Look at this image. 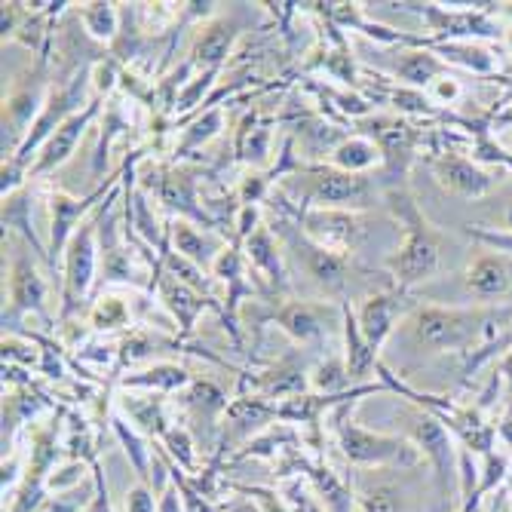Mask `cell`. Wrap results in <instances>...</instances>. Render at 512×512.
<instances>
[{
  "instance_id": "1",
  "label": "cell",
  "mask_w": 512,
  "mask_h": 512,
  "mask_svg": "<svg viewBox=\"0 0 512 512\" xmlns=\"http://www.w3.org/2000/svg\"><path fill=\"white\" fill-rule=\"evenodd\" d=\"M390 200H393L396 218L405 224V243L387 261V270L393 276L396 289L399 292H408V289L421 286V283H427V279L436 276L442 252H439V243L433 237V230L427 227V221L421 218V212H417L414 200L405 191H393Z\"/></svg>"
},
{
  "instance_id": "2",
  "label": "cell",
  "mask_w": 512,
  "mask_h": 512,
  "mask_svg": "<svg viewBox=\"0 0 512 512\" xmlns=\"http://www.w3.org/2000/svg\"><path fill=\"white\" fill-rule=\"evenodd\" d=\"M332 414L335 421V436H338V448L341 454L356 463V467H414L417 463V448L402 439V436H384V433H371L365 427H359L350 417V402L338 405Z\"/></svg>"
},
{
  "instance_id": "3",
  "label": "cell",
  "mask_w": 512,
  "mask_h": 512,
  "mask_svg": "<svg viewBox=\"0 0 512 512\" xmlns=\"http://www.w3.org/2000/svg\"><path fill=\"white\" fill-rule=\"evenodd\" d=\"M512 319V307L506 310H460V307H417L414 310V335L433 350H460L467 347L485 325Z\"/></svg>"
},
{
  "instance_id": "4",
  "label": "cell",
  "mask_w": 512,
  "mask_h": 512,
  "mask_svg": "<svg viewBox=\"0 0 512 512\" xmlns=\"http://www.w3.org/2000/svg\"><path fill=\"white\" fill-rule=\"evenodd\" d=\"M304 175V203L295 209H353L365 206L371 197L368 175H353L335 169L332 163H307L298 169Z\"/></svg>"
},
{
  "instance_id": "5",
  "label": "cell",
  "mask_w": 512,
  "mask_h": 512,
  "mask_svg": "<svg viewBox=\"0 0 512 512\" xmlns=\"http://www.w3.org/2000/svg\"><path fill=\"white\" fill-rule=\"evenodd\" d=\"M99 258H102V246H99V209L92 212L71 237L68 249H65V276H62V316H71L86 295L92 292V283H96L99 273Z\"/></svg>"
},
{
  "instance_id": "6",
  "label": "cell",
  "mask_w": 512,
  "mask_h": 512,
  "mask_svg": "<svg viewBox=\"0 0 512 512\" xmlns=\"http://www.w3.org/2000/svg\"><path fill=\"white\" fill-rule=\"evenodd\" d=\"M62 417H65V408H56L53 421L34 433L25 476H22L16 494L10 497L13 500L10 512H34L43 503L46 482H50V476L56 473L62 448H65V439H59V433H62Z\"/></svg>"
},
{
  "instance_id": "7",
  "label": "cell",
  "mask_w": 512,
  "mask_h": 512,
  "mask_svg": "<svg viewBox=\"0 0 512 512\" xmlns=\"http://www.w3.org/2000/svg\"><path fill=\"white\" fill-rule=\"evenodd\" d=\"M120 181H123V169L86 197H71L65 191H53L46 197V206H50V267H56L65 258V249H68L71 237L77 234V227L108 200V194Z\"/></svg>"
},
{
  "instance_id": "8",
  "label": "cell",
  "mask_w": 512,
  "mask_h": 512,
  "mask_svg": "<svg viewBox=\"0 0 512 512\" xmlns=\"http://www.w3.org/2000/svg\"><path fill=\"white\" fill-rule=\"evenodd\" d=\"M295 218H298V230L313 246L329 249L344 258L350 249H356L365 230L362 215L353 209H301L295 212Z\"/></svg>"
},
{
  "instance_id": "9",
  "label": "cell",
  "mask_w": 512,
  "mask_h": 512,
  "mask_svg": "<svg viewBox=\"0 0 512 512\" xmlns=\"http://www.w3.org/2000/svg\"><path fill=\"white\" fill-rule=\"evenodd\" d=\"M279 402L267 399V396H237L230 399L224 417H221V442H218V454L215 460H221L224 454H237V445H246L249 439H255L261 430H267L270 424L279 421Z\"/></svg>"
},
{
  "instance_id": "10",
  "label": "cell",
  "mask_w": 512,
  "mask_h": 512,
  "mask_svg": "<svg viewBox=\"0 0 512 512\" xmlns=\"http://www.w3.org/2000/svg\"><path fill=\"white\" fill-rule=\"evenodd\" d=\"M270 322H276V329L286 332L295 344L313 347L332 325H341V304L335 307L325 301H289L270 313Z\"/></svg>"
},
{
  "instance_id": "11",
  "label": "cell",
  "mask_w": 512,
  "mask_h": 512,
  "mask_svg": "<svg viewBox=\"0 0 512 512\" xmlns=\"http://www.w3.org/2000/svg\"><path fill=\"white\" fill-rule=\"evenodd\" d=\"M22 313L40 316L43 322H53L50 313V286H46V276L40 273L34 255L16 252L13 267H10V310H4V325Z\"/></svg>"
},
{
  "instance_id": "12",
  "label": "cell",
  "mask_w": 512,
  "mask_h": 512,
  "mask_svg": "<svg viewBox=\"0 0 512 512\" xmlns=\"http://www.w3.org/2000/svg\"><path fill=\"white\" fill-rule=\"evenodd\" d=\"M102 108H105V99L96 96L83 111H77L74 117H68V120L50 135V142H46V145L40 148V154H37V160H34L28 178H43V175H50L53 169L65 166V163L74 157V151H77V145H80V138L86 135V129L92 126V120H96V117L102 114Z\"/></svg>"
},
{
  "instance_id": "13",
  "label": "cell",
  "mask_w": 512,
  "mask_h": 512,
  "mask_svg": "<svg viewBox=\"0 0 512 512\" xmlns=\"http://www.w3.org/2000/svg\"><path fill=\"white\" fill-rule=\"evenodd\" d=\"M148 295H157V301L166 307V313L178 322V341H184V338H191V335H194L200 316H203L209 307L218 310L215 298L200 295L197 289L178 283L175 276H169V273H163V270L157 273V283H154V289H151Z\"/></svg>"
},
{
  "instance_id": "14",
  "label": "cell",
  "mask_w": 512,
  "mask_h": 512,
  "mask_svg": "<svg viewBox=\"0 0 512 512\" xmlns=\"http://www.w3.org/2000/svg\"><path fill=\"white\" fill-rule=\"evenodd\" d=\"M157 200L169 209L172 218H184L194 221L206 230H215V218L212 212L200 203L197 194V178L184 169H166L160 184H157Z\"/></svg>"
},
{
  "instance_id": "15",
  "label": "cell",
  "mask_w": 512,
  "mask_h": 512,
  "mask_svg": "<svg viewBox=\"0 0 512 512\" xmlns=\"http://www.w3.org/2000/svg\"><path fill=\"white\" fill-rule=\"evenodd\" d=\"M430 169L445 191H451L457 197H467V200H482L494 188V178L485 169H479L476 160L460 157L454 151H439L430 160Z\"/></svg>"
},
{
  "instance_id": "16",
  "label": "cell",
  "mask_w": 512,
  "mask_h": 512,
  "mask_svg": "<svg viewBox=\"0 0 512 512\" xmlns=\"http://www.w3.org/2000/svg\"><path fill=\"white\" fill-rule=\"evenodd\" d=\"M243 252H246L249 270L255 273V279H261V283L267 286V292L283 295L292 289V279H289V270L283 261V249H279L276 237L270 234V227L261 224L255 234L243 243Z\"/></svg>"
},
{
  "instance_id": "17",
  "label": "cell",
  "mask_w": 512,
  "mask_h": 512,
  "mask_svg": "<svg viewBox=\"0 0 512 512\" xmlns=\"http://www.w3.org/2000/svg\"><path fill=\"white\" fill-rule=\"evenodd\" d=\"M421 13L430 22V31H436V37H448V43L457 40H473V37H497L500 28L482 13V10H445L436 4H408Z\"/></svg>"
},
{
  "instance_id": "18",
  "label": "cell",
  "mask_w": 512,
  "mask_h": 512,
  "mask_svg": "<svg viewBox=\"0 0 512 512\" xmlns=\"http://www.w3.org/2000/svg\"><path fill=\"white\" fill-rule=\"evenodd\" d=\"M240 37V22L237 19H209L194 46H191V65L194 71H221L224 62L230 59V53H234V43Z\"/></svg>"
},
{
  "instance_id": "19",
  "label": "cell",
  "mask_w": 512,
  "mask_h": 512,
  "mask_svg": "<svg viewBox=\"0 0 512 512\" xmlns=\"http://www.w3.org/2000/svg\"><path fill=\"white\" fill-rule=\"evenodd\" d=\"M408 292H381V295H371L362 307H359V329L365 335V341L371 344V350L381 353V347L387 344V338L393 335L399 316L405 313L408 301H405Z\"/></svg>"
},
{
  "instance_id": "20",
  "label": "cell",
  "mask_w": 512,
  "mask_h": 512,
  "mask_svg": "<svg viewBox=\"0 0 512 512\" xmlns=\"http://www.w3.org/2000/svg\"><path fill=\"white\" fill-rule=\"evenodd\" d=\"M362 135L375 138L381 154H384V166L393 178L405 175V166L414 157V145H417V132L411 123L405 120H375L371 129H362Z\"/></svg>"
},
{
  "instance_id": "21",
  "label": "cell",
  "mask_w": 512,
  "mask_h": 512,
  "mask_svg": "<svg viewBox=\"0 0 512 512\" xmlns=\"http://www.w3.org/2000/svg\"><path fill=\"white\" fill-rule=\"evenodd\" d=\"M166 227H169V230H166V237H169L172 252H178L181 258H188V261H194V264L203 267L206 273H212V264L218 261V255L224 252L227 243L215 240L206 227L200 230V224L184 221V218H172Z\"/></svg>"
},
{
  "instance_id": "22",
  "label": "cell",
  "mask_w": 512,
  "mask_h": 512,
  "mask_svg": "<svg viewBox=\"0 0 512 512\" xmlns=\"http://www.w3.org/2000/svg\"><path fill=\"white\" fill-rule=\"evenodd\" d=\"M194 384L191 371L178 365V362H154L148 368H129L126 375L120 378V390L129 393H178V390H188Z\"/></svg>"
},
{
  "instance_id": "23",
  "label": "cell",
  "mask_w": 512,
  "mask_h": 512,
  "mask_svg": "<svg viewBox=\"0 0 512 512\" xmlns=\"http://www.w3.org/2000/svg\"><path fill=\"white\" fill-rule=\"evenodd\" d=\"M341 332H344V362H347V375L353 387H362V381L378 371L381 359L371 350V344L365 341L362 329H359V316L350 307V301H341Z\"/></svg>"
},
{
  "instance_id": "24",
  "label": "cell",
  "mask_w": 512,
  "mask_h": 512,
  "mask_svg": "<svg viewBox=\"0 0 512 512\" xmlns=\"http://www.w3.org/2000/svg\"><path fill=\"white\" fill-rule=\"evenodd\" d=\"M120 414L126 417V421L138 430V433H145L148 439H163L166 436V430L172 427V421H169V411H166V399L163 396H157V393H129V390H123V396H120Z\"/></svg>"
},
{
  "instance_id": "25",
  "label": "cell",
  "mask_w": 512,
  "mask_h": 512,
  "mask_svg": "<svg viewBox=\"0 0 512 512\" xmlns=\"http://www.w3.org/2000/svg\"><path fill=\"white\" fill-rule=\"evenodd\" d=\"M295 243H298V258L304 261V270L313 283H319L325 292H341L344 283H347V258L344 255H335L329 249H319L313 246L301 230L295 227Z\"/></svg>"
},
{
  "instance_id": "26",
  "label": "cell",
  "mask_w": 512,
  "mask_h": 512,
  "mask_svg": "<svg viewBox=\"0 0 512 512\" xmlns=\"http://www.w3.org/2000/svg\"><path fill=\"white\" fill-rule=\"evenodd\" d=\"M270 145H273V120H270V117L261 120L255 111L246 114L243 123H240V129H237V142H234L237 157H240L246 166L264 172V166L270 163V154H273Z\"/></svg>"
},
{
  "instance_id": "27",
  "label": "cell",
  "mask_w": 512,
  "mask_h": 512,
  "mask_svg": "<svg viewBox=\"0 0 512 512\" xmlns=\"http://www.w3.org/2000/svg\"><path fill=\"white\" fill-rule=\"evenodd\" d=\"M411 439L417 448H424L436 470H439V482L445 485V476H448V467H451V439H448V430L436 421L433 414H411Z\"/></svg>"
},
{
  "instance_id": "28",
  "label": "cell",
  "mask_w": 512,
  "mask_h": 512,
  "mask_svg": "<svg viewBox=\"0 0 512 512\" xmlns=\"http://www.w3.org/2000/svg\"><path fill=\"white\" fill-rule=\"evenodd\" d=\"M384 163V154L378 148L375 138H368L362 132L356 135H344V142L332 151V166L353 172V175H365L368 169H375Z\"/></svg>"
},
{
  "instance_id": "29",
  "label": "cell",
  "mask_w": 512,
  "mask_h": 512,
  "mask_svg": "<svg viewBox=\"0 0 512 512\" xmlns=\"http://www.w3.org/2000/svg\"><path fill=\"white\" fill-rule=\"evenodd\" d=\"M512 286V276H509V264L497 255H485L479 258L470 270H467V289L488 301V298H500L506 295Z\"/></svg>"
},
{
  "instance_id": "30",
  "label": "cell",
  "mask_w": 512,
  "mask_h": 512,
  "mask_svg": "<svg viewBox=\"0 0 512 512\" xmlns=\"http://www.w3.org/2000/svg\"><path fill=\"white\" fill-rule=\"evenodd\" d=\"M396 77L402 80V86L430 89L436 80L448 77V65L433 50H414V53H405L396 62Z\"/></svg>"
},
{
  "instance_id": "31",
  "label": "cell",
  "mask_w": 512,
  "mask_h": 512,
  "mask_svg": "<svg viewBox=\"0 0 512 512\" xmlns=\"http://www.w3.org/2000/svg\"><path fill=\"white\" fill-rule=\"evenodd\" d=\"M298 467L307 473L325 512H353V494L341 485V479L329 467H322V463H313V460H298Z\"/></svg>"
},
{
  "instance_id": "32",
  "label": "cell",
  "mask_w": 512,
  "mask_h": 512,
  "mask_svg": "<svg viewBox=\"0 0 512 512\" xmlns=\"http://www.w3.org/2000/svg\"><path fill=\"white\" fill-rule=\"evenodd\" d=\"M111 427H114V436H117V442L123 445L129 463H132V470H135L138 482H145V485H148V479H151V451H154V448H151V439H148L145 433H138L120 411H111Z\"/></svg>"
},
{
  "instance_id": "33",
  "label": "cell",
  "mask_w": 512,
  "mask_h": 512,
  "mask_svg": "<svg viewBox=\"0 0 512 512\" xmlns=\"http://www.w3.org/2000/svg\"><path fill=\"white\" fill-rule=\"evenodd\" d=\"M227 405L230 402H227L224 390L218 384H212V381H194L181 396V408L188 414H194L197 421H206L212 430H218L215 421H218V417H224Z\"/></svg>"
},
{
  "instance_id": "34",
  "label": "cell",
  "mask_w": 512,
  "mask_h": 512,
  "mask_svg": "<svg viewBox=\"0 0 512 512\" xmlns=\"http://www.w3.org/2000/svg\"><path fill=\"white\" fill-rule=\"evenodd\" d=\"M77 19L86 28V34L99 43H117L120 37V22H123V10L117 4H108V0H96V4H80L77 7Z\"/></svg>"
},
{
  "instance_id": "35",
  "label": "cell",
  "mask_w": 512,
  "mask_h": 512,
  "mask_svg": "<svg viewBox=\"0 0 512 512\" xmlns=\"http://www.w3.org/2000/svg\"><path fill=\"white\" fill-rule=\"evenodd\" d=\"M221 129H224V108L215 105V108L200 111V114L188 123V129H181V138L175 142V154H178V157H188V154L200 151L203 145L212 142V138L221 135Z\"/></svg>"
},
{
  "instance_id": "36",
  "label": "cell",
  "mask_w": 512,
  "mask_h": 512,
  "mask_svg": "<svg viewBox=\"0 0 512 512\" xmlns=\"http://www.w3.org/2000/svg\"><path fill=\"white\" fill-rule=\"evenodd\" d=\"M4 227L19 230V234L25 237V243H31L34 255H37V258H43L46 264H50V255H46V246H43V243H40V237L34 234V224H31V203H28L25 188H22V191H16V194H10V197L4 200Z\"/></svg>"
},
{
  "instance_id": "37",
  "label": "cell",
  "mask_w": 512,
  "mask_h": 512,
  "mask_svg": "<svg viewBox=\"0 0 512 512\" xmlns=\"http://www.w3.org/2000/svg\"><path fill=\"white\" fill-rule=\"evenodd\" d=\"M92 332H120L132 325V307L117 295H99L89 310Z\"/></svg>"
},
{
  "instance_id": "38",
  "label": "cell",
  "mask_w": 512,
  "mask_h": 512,
  "mask_svg": "<svg viewBox=\"0 0 512 512\" xmlns=\"http://www.w3.org/2000/svg\"><path fill=\"white\" fill-rule=\"evenodd\" d=\"M298 442V433L292 424H270L267 430H261L255 439H249L237 454L234 460H243V457H273L283 445H295Z\"/></svg>"
},
{
  "instance_id": "39",
  "label": "cell",
  "mask_w": 512,
  "mask_h": 512,
  "mask_svg": "<svg viewBox=\"0 0 512 512\" xmlns=\"http://www.w3.org/2000/svg\"><path fill=\"white\" fill-rule=\"evenodd\" d=\"M310 387L322 396H338V393H347L350 384V375H347V362L344 356H332L319 362L313 371H310Z\"/></svg>"
},
{
  "instance_id": "40",
  "label": "cell",
  "mask_w": 512,
  "mask_h": 512,
  "mask_svg": "<svg viewBox=\"0 0 512 512\" xmlns=\"http://www.w3.org/2000/svg\"><path fill=\"white\" fill-rule=\"evenodd\" d=\"M433 53L445 62H460L463 68L470 71H479V74H488L494 71V59L482 50V46H476L473 40H457V43H442V46H433Z\"/></svg>"
},
{
  "instance_id": "41",
  "label": "cell",
  "mask_w": 512,
  "mask_h": 512,
  "mask_svg": "<svg viewBox=\"0 0 512 512\" xmlns=\"http://www.w3.org/2000/svg\"><path fill=\"white\" fill-rule=\"evenodd\" d=\"M160 448L178 463L181 470H188L194 473L197 470V442H194V433L191 427H184V424H172L166 430V436L160 439Z\"/></svg>"
},
{
  "instance_id": "42",
  "label": "cell",
  "mask_w": 512,
  "mask_h": 512,
  "mask_svg": "<svg viewBox=\"0 0 512 512\" xmlns=\"http://www.w3.org/2000/svg\"><path fill=\"white\" fill-rule=\"evenodd\" d=\"M387 102L396 108V111H405V114H424V117H436L439 111L433 108V99L421 89H411V86H390L387 92Z\"/></svg>"
},
{
  "instance_id": "43",
  "label": "cell",
  "mask_w": 512,
  "mask_h": 512,
  "mask_svg": "<svg viewBox=\"0 0 512 512\" xmlns=\"http://www.w3.org/2000/svg\"><path fill=\"white\" fill-rule=\"evenodd\" d=\"M218 74H221V71H200V74H194V77L188 80V86H184V89L178 92V99H175V108H172V111H175V114H184V111H191V108L203 105V96L215 86Z\"/></svg>"
},
{
  "instance_id": "44",
  "label": "cell",
  "mask_w": 512,
  "mask_h": 512,
  "mask_svg": "<svg viewBox=\"0 0 512 512\" xmlns=\"http://www.w3.org/2000/svg\"><path fill=\"white\" fill-rule=\"evenodd\" d=\"M270 184H273V178H270L267 172L252 169L249 175H243L240 188H237V194H240V206H258V203L270 194Z\"/></svg>"
},
{
  "instance_id": "45",
  "label": "cell",
  "mask_w": 512,
  "mask_h": 512,
  "mask_svg": "<svg viewBox=\"0 0 512 512\" xmlns=\"http://www.w3.org/2000/svg\"><path fill=\"white\" fill-rule=\"evenodd\" d=\"M89 467H92V497L80 512H114L111 497H108V485H105V473H102V463L92 460Z\"/></svg>"
},
{
  "instance_id": "46",
  "label": "cell",
  "mask_w": 512,
  "mask_h": 512,
  "mask_svg": "<svg viewBox=\"0 0 512 512\" xmlns=\"http://www.w3.org/2000/svg\"><path fill=\"white\" fill-rule=\"evenodd\" d=\"M83 476H86V460H68L62 470H56L50 476V482H46V491H56V494L59 491H68V488L80 485Z\"/></svg>"
},
{
  "instance_id": "47",
  "label": "cell",
  "mask_w": 512,
  "mask_h": 512,
  "mask_svg": "<svg viewBox=\"0 0 512 512\" xmlns=\"http://www.w3.org/2000/svg\"><path fill=\"white\" fill-rule=\"evenodd\" d=\"M123 509L126 512H160V497H154V491L145 482H138L126 491Z\"/></svg>"
},
{
  "instance_id": "48",
  "label": "cell",
  "mask_w": 512,
  "mask_h": 512,
  "mask_svg": "<svg viewBox=\"0 0 512 512\" xmlns=\"http://www.w3.org/2000/svg\"><path fill=\"white\" fill-rule=\"evenodd\" d=\"M467 234L497 252L512 255V230H485V227H467Z\"/></svg>"
},
{
  "instance_id": "49",
  "label": "cell",
  "mask_w": 512,
  "mask_h": 512,
  "mask_svg": "<svg viewBox=\"0 0 512 512\" xmlns=\"http://www.w3.org/2000/svg\"><path fill=\"white\" fill-rule=\"evenodd\" d=\"M362 512H396V497L390 488H378L362 497Z\"/></svg>"
},
{
  "instance_id": "50",
  "label": "cell",
  "mask_w": 512,
  "mask_h": 512,
  "mask_svg": "<svg viewBox=\"0 0 512 512\" xmlns=\"http://www.w3.org/2000/svg\"><path fill=\"white\" fill-rule=\"evenodd\" d=\"M430 92H433V99H439V102H454V99L460 96V86H457V80L442 77V80H436V83L430 86Z\"/></svg>"
},
{
  "instance_id": "51",
  "label": "cell",
  "mask_w": 512,
  "mask_h": 512,
  "mask_svg": "<svg viewBox=\"0 0 512 512\" xmlns=\"http://www.w3.org/2000/svg\"><path fill=\"white\" fill-rule=\"evenodd\" d=\"M160 512H184V503H181V494L175 488V482L169 479L166 488L160 491Z\"/></svg>"
},
{
  "instance_id": "52",
  "label": "cell",
  "mask_w": 512,
  "mask_h": 512,
  "mask_svg": "<svg viewBox=\"0 0 512 512\" xmlns=\"http://www.w3.org/2000/svg\"><path fill=\"white\" fill-rule=\"evenodd\" d=\"M224 512H261V506L249 497V500H240V503H234V506H227Z\"/></svg>"
},
{
  "instance_id": "53",
  "label": "cell",
  "mask_w": 512,
  "mask_h": 512,
  "mask_svg": "<svg viewBox=\"0 0 512 512\" xmlns=\"http://www.w3.org/2000/svg\"><path fill=\"white\" fill-rule=\"evenodd\" d=\"M500 436H503V439H506V442L512 445V411H509V414L503 417V424H500Z\"/></svg>"
},
{
  "instance_id": "54",
  "label": "cell",
  "mask_w": 512,
  "mask_h": 512,
  "mask_svg": "<svg viewBox=\"0 0 512 512\" xmlns=\"http://www.w3.org/2000/svg\"><path fill=\"white\" fill-rule=\"evenodd\" d=\"M500 375H506V381L512 384V353L503 356V362H500Z\"/></svg>"
},
{
  "instance_id": "55",
  "label": "cell",
  "mask_w": 512,
  "mask_h": 512,
  "mask_svg": "<svg viewBox=\"0 0 512 512\" xmlns=\"http://www.w3.org/2000/svg\"><path fill=\"white\" fill-rule=\"evenodd\" d=\"M506 224H509V230H512V203H509V209H506Z\"/></svg>"
}]
</instances>
